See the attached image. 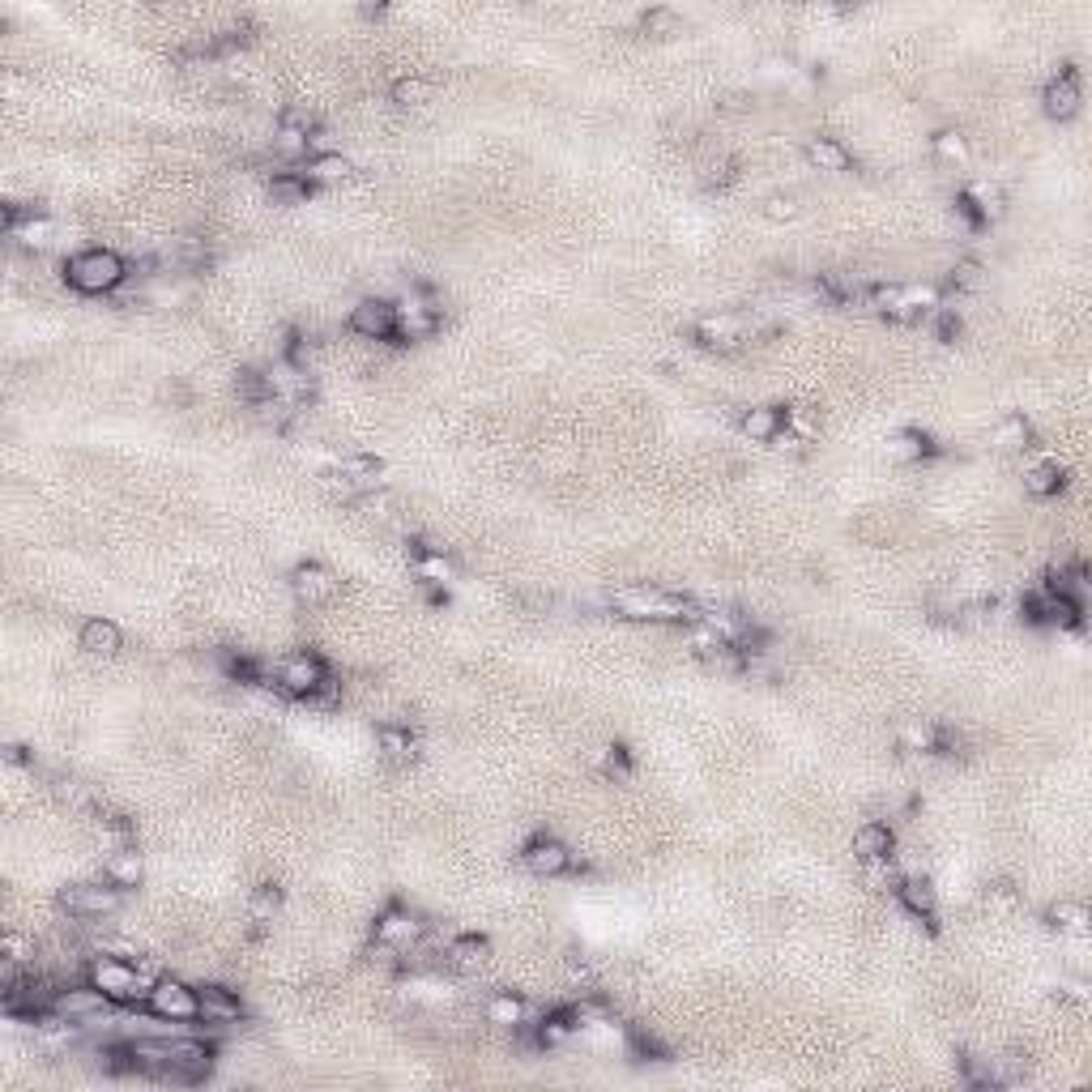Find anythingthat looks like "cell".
Returning <instances> with one entry per match:
<instances>
[{
    "label": "cell",
    "instance_id": "cell-29",
    "mask_svg": "<svg viewBox=\"0 0 1092 1092\" xmlns=\"http://www.w3.org/2000/svg\"><path fill=\"white\" fill-rule=\"evenodd\" d=\"M270 197H274V205H307V197H312V179H307V175H295V171L274 175Z\"/></svg>",
    "mask_w": 1092,
    "mask_h": 1092
},
{
    "label": "cell",
    "instance_id": "cell-21",
    "mask_svg": "<svg viewBox=\"0 0 1092 1092\" xmlns=\"http://www.w3.org/2000/svg\"><path fill=\"white\" fill-rule=\"evenodd\" d=\"M696 338L709 350H738L743 346V329H738L734 316H705L696 324Z\"/></svg>",
    "mask_w": 1092,
    "mask_h": 1092
},
{
    "label": "cell",
    "instance_id": "cell-1",
    "mask_svg": "<svg viewBox=\"0 0 1092 1092\" xmlns=\"http://www.w3.org/2000/svg\"><path fill=\"white\" fill-rule=\"evenodd\" d=\"M610 610H620L624 620H641V624H683V620H696L691 597L666 593V589H649V585L614 589L610 593Z\"/></svg>",
    "mask_w": 1092,
    "mask_h": 1092
},
{
    "label": "cell",
    "instance_id": "cell-20",
    "mask_svg": "<svg viewBox=\"0 0 1092 1092\" xmlns=\"http://www.w3.org/2000/svg\"><path fill=\"white\" fill-rule=\"evenodd\" d=\"M786 431V410L781 406H751L743 415V436L751 444H773Z\"/></svg>",
    "mask_w": 1092,
    "mask_h": 1092
},
{
    "label": "cell",
    "instance_id": "cell-16",
    "mask_svg": "<svg viewBox=\"0 0 1092 1092\" xmlns=\"http://www.w3.org/2000/svg\"><path fill=\"white\" fill-rule=\"evenodd\" d=\"M77 645L86 649L90 657H116L120 645H125V632H120L116 620H102V614H94V620L81 624L77 632Z\"/></svg>",
    "mask_w": 1092,
    "mask_h": 1092
},
{
    "label": "cell",
    "instance_id": "cell-45",
    "mask_svg": "<svg viewBox=\"0 0 1092 1092\" xmlns=\"http://www.w3.org/2000/svg\"><path fill=\"white\" fill-rule=\"evenodd\" d=\"M56 798L69 802V807H90V790L81 786V781H73V777H60L56 781Z\"/></svg>",
    "mask_w": 1092,
    "mask_h": 1092
},
{
    "label": "cell",
    "instance_id": "cell-25",
    "mask_svg": "<svg viewBox=\"0 0 1092 1092\" xmlns=\"http://www.w3.org/2000/svg\"><path fill=\"white\" fill-rule=\"evenodd\" d=\"M350 171H355V162H350L346 154H338V150H324V154L307 158V179L312 184H342V179H350Z\"/></svg>",
    "mask_w": 1092,
    "mask_h": 1092
},
{
    "label": "cell",
    "instance_id": "cell-35",
    "mask_svg": "<svg viewBox=\"0 0 1092 1092\" xmlns=\"http://www.w3.org/2000/svg\"><path fill=\"white\" fill-rule=\"evenodd\" d=\"M380 751H384L388 759H415L419 743H415V738H410V730L384 726V730H380Z\"/></svg>",
    "mask_w": 1092,
    "mask_h": 1092
},
{
    "label": "cell",
    "instance_id": "cell-30",
    "mask_svg": "<svg viewBox=\"0 0 1092 1092\" xmlns=\"http://www.w3.org/2000/svg\"><path fill=\"white\" fill-rule=\"evenodd\" d=\"M995 448H1003V452H1024L1028 444H1033V427H1028V419H1020V415H1012V419H1003L999 427H995Z\"/></svg>",
    "mask_w": 1092,
    "mask_h": 1092
},
{
    "label": "cell",
    "instance_id": "cell-22",
    "mask_svg": "<svg viewBox=\"0 0 1092 1092\" xmlns=\"http://www.w3.org/2000/svg\"><path fill=\"white\" fill-rule=\"evenodd\" d=\"M487 960H491V943L483 935H457L448 943V964L461 968V973H479Z\"/></svg>",
    "mask_w": 1092,
    "mask_h": 1092
},
{
    "label": "cell",
    "instance_id": "cell-34",
    "mask_svg": "<svg viewBox=\"0 0 1092 1092\" xmlns=\"http://www.w3.org/2000/svg\"><path fill=\"white\" fill-rule=\"evenodd\" d=\"M235 393L248 402V406H265V402L274 397V388H270V376H265V372H239Z\"/></svg>",
    "mask_w": 1092,
    "mask_h": 1092
},
{
    "label": "cell",
    "instance_id": "cell-38",
    "mask_svg": "<svg viewBox=\"0 0 1092 1092\" xmlns=\"http://www.w3.org/2000/svg\"><path fill=\"white\" fill-rule=\"evenodd\" d=\"M641 26H645V34L666 39V34H678V26H683V17H678L674 9H666V5H657V9H649V13L641 17Z\"/></svg>",
    "mask_w": 1092,
    "mask_h": 1092
},
{
    "label": "cell",
    "instance_id": "cell-4",
    "mask_svg": "<svg viewBox=\"0 0 1092 1092\" xmlns=\"http://www.w3.org/2000/svg\"><path fill=\"white\" fill-rule=\"evenodd\" d=\"M146 1012L154 1020L193 1024L197 1020V986L179 981V977H158L150 991H146Z\"/></svg>",
    "mask_w": 1092,
    "mask_h": 1092
},
{
    "label": "cell",
    "instance_id": "cell-19",
    "mask_svg": "<svg viewBox=\"0 0 1092 1092\" xmlns=\"http://www.w3.org/2000/svg\"><path fill=\"white\" fill-rule=\"evenodd\" d=\"M896 854V832L888 828V823H862V828L854 832V858L858 862H879V858H892Z\"/></svg>",
    "mask_w": 1092,
    "mask_h": 1092
},
{
    "label": "cell",
    "instance_id": "cell-46",
    "mask_svg": "<svg viewBox=\"0 0 1092 1092\" xmlns=\"http://www.w3.org/2000/svg\"><path fill=\"white\" fill-rule=\"evenodd\" d=\"M30 956H34V947H30L22 935H13V931H9V935H5V960H17V964H22V960H30Z\"/></svg>",
    "mask_w": 1092,
    "mask_h": 1092
},
{
    "label": "cell",
    "instance_id": "cell-3",
    "mask_svg": "<svg viewBox=\"0 0 1092 1092\" xmlns=\"http://www.w3.org/2000/svg\"><path fill=\"white\" fill-rule=\"evenodd\" d=\"M86 981L98 986L116 1007L133 1003V999H146V991H150L146 977H141V968H137V960H129V956H94L86 964Z\"/></svg>",
    "mask_w": 1092,
    "mask_h": 1092
},
{
    "label": "cell",
    "instance_id": "cell-31",
    "mask_svg": "<svg viewBox=\"0 0 1092 1092\" xmlns=\"http://www.w3.org/2000/svg\"><path fill=\"white\" fill-rule=\"evenodd\" d=\"M964 201H968V210H973L977 218H999L1003 214V193L995 189V184H986V179H977L973 189L964 193Z\"/></svg>",
    "mask_w": 1092,
    "mask_h": 1092
},
{
    "label": "cell",
    "instance_id": "cell-5",
    "mask_svg": "<svg viewBox=\"0 0 1092 1092\" xmlns=\"http://www.w3.org/2000/svg\"><path fill=\"white\" fill-rule=\"evenodd\" d=\"M112 999L98 991V986H60V991L52 995V1016H60V1020H73V1024H81V1028H90V1024H98V1016H112Z\"/></svg>",
    "mask_w": 1092,
    "mask_h": 1092
},
{
    "label": "cell",
    "instance_id": "cell-11",
    "mask_svg": "<svg viewBox=\"0 0 1092 1092\" xmlns=\"http://www.w3.org/2000/svg\"><path fill=\"white\" fill-rule=\"evenodd\" d=\"M243 1016V1003L235 991H226L218 981L197 986V1020L201 1024H235Z\"/></svg>",
    "mask_w": 1092,
    "mask_h": 1092
},
{
    "label": "cell",
    "instance_id": "cell-41",
    "mask_svg": "<svg viewBox=\"0 0 1092 1092\" xmlns=\"http://www.w3.org/2000/svg\"><path fill=\"white\" fill-rule=\"evenodd\" d=\"M52 235H56V226L48 218H34V214L13 231V239H22L26 248H44V243H52Z\"/></svg>",
    "mask_w": 1092,
    "mask_h": 1092
},
{
    "label": "cell",
    "instance_id": "cell-39",
    "mask_svg": "<svg viewBox=\"0 0 1092 1092\" xmlns=\"http://www.w3.org/2000/svg\"><path fill=\"white\" fill-rule=\"evenodd\" d=\"M935 154L947 162H968V137L960 129H943L935 133Z\"/></svg>",
    "mask_w": 1092,
    "mask_h": 1092
},
{
    "label": "cell",
    "instance_id": "cell-23",
    "mask_svg": "<svg viewBox=\"0 0 1092 1092\" xmlns=\"http://www.w3.org/2000/svg\"><path fill=\"white\" fill-rule=\"evenodd\" d=\"M807 162H811V167H819V171H828V175H841V171H850L854 154L845 150L836 137H815L811 146H807Z\"/></svg>",
    "mask_w": 1092,
    "mask_h": 1092
},
{
    "label": "cell",
    "instance_id": "cell-18",
    "mask_svg": "<svg viewBox=\"0 0 1092 1092\" xmlns=\"http://www.w3.org/2000/svg\"><path fill=\"white\" fill-rule=\"evenodd\" d=\"M892 892L914 918H935V909H939V892H935V883L926 875H900V883Z\"/></svg>",
    "mask_w": 1092,
    "mask_h": 1092
},
{
    "label": "cell",
    "instance_id": "cell-44",
    "mask_svg": "<svg viewBox=\"0 0 1092 1092\" xmlns=\"http://www.w3.org/2000/svg\"><path fill=\"white\" fill-rule=\"evenodd\" d=\"M935 726L931 721H918V726H904V734H900V743H904V751H935Z\"/></svg>",
    "mask_w": 1092,
    "mask_h": 1092
},
{
    "label": "cell",
    "instance_id": "cell-2",
    "mask_svg": "<svg viewBox=\"0 0 1092 1092\" xmlns=\"http://www.w3.org/2000/svg\"><path fill=\"white\" fill-rule=\"evenodd\" d=\"M65 278L81 295H112V291H120V286L129 282V265L120 261L116 252H107V248H86V252L69 257Z\"/></svg>",
    "mask_w": 1092,
    "mask_h": 1092
},
{
    "label": "cell",
    "instance_id": "cell-7",
    "mask_svg": "<svg viewBox=\"0 0 1092 1092\" xmlns=\"http://www.w3.org/2000/svg\"><path fill=\"white\" fill-rule=\"evenodd\" d=\"M350 334H359L367 342L397 338V303H388V299H359L355 307H350Z\"/></svg>",
    "mask_w": 1092,
    "mask_h": 1092
},
{
    "label": "cell",
    "instance_id": "cell-8",
    "mask_svg": "<svg viewBox=\"0 0 1092 1092\" xmlns=\"http://www.w3.org/2000/svg\"><path fill=\"white\" fill-rule=\"evenodd\" d=\"M423 931H427V926L410 914V909H402V904H393V909H384L376 918V943L388 947V952H410V947L423 939Z\"/></svg>",
    "mask_w": 1092,
    "mask_h": 1092
},
{
    "label": "cell",
    "instance_id": "cell-9",
    "mask_svg": "<svg viewBox=\"0 0 1092 1092\" xmlns=\"http://www.w3.org/2000/svg\"><path fill=\"white\" fill-rule=\"evenodd\" d=\"M525 871L529 875H538V879H555V875H564L572 867V854H568V845L564 841H555V836H533L525 845Z\"/></svg>",
    "mask_w": 1092,
    "mask_h": 1092
},
{
    "label": "cell",
    "instance_id": "cell-6",
    "mask_svg": "<svg viewBox=\"0 0 1092 1092\" xmlns=\"http://www.w3.org/2000/svg\"><path fill=\"white\" fill-rule=\"evenodd\" d=\"M60 909L69 918H107L120 909V888L116 883H69L60 892Z\"/></svg>",
    "mask_w": 1092,
    "mask_h": 1092
},
{
    "label": "cell",
    "instance_id": "cell-32",
    "mask_svg": "<svg viewBox=\"0 0 1092 1092\" xmlns=\"http://www.w3.org/2000/svg\"><path fill=\"white\" fill-rule=\"evenodd\" d=\"M388 94H393L397 107H419V102H427V98H431V81L410 73V77H397V81H393V90H388Z\"/></svg>",
    "mask_w": 1092,
    "mask_h": 1092
},
{
    "label": "cell",
    "instance_id": "cell-37",
    "mask_svg": "<svg viewBox=\"0 0 1092 1092\" xmlns=\"http://www.w3.org/2000/svg\"><path fill=\"white\" fill-rule=\"evenodd\" d=\"M282 909V892L274 888V883H265V888H257L252 892V900H248V918L252 922H274V914Z\"/></svg>",
    "mask_w": 1092,
    "mask_h": 1092
},
{
    "label": "cell",
    "instance_id": "cell-43",
    "mask_svg": "<svg viewBox=\"0 0 1092 1092\" xmlns=\"http://www.w3.org/2000/svg\"><path fill=\"white\" fill-rule=\"evenodd\" d=\"M862 867H867V883H871V888H896V883H900L896 854L892 858H879V862H862Z\"/></svg>",
    "mask_w": 1092,
    "mask_h": 1092
},
{
    "label": "cell",
    "instance_id": "cell-17",
    "mask_svg": "<svg viewBox=\"0 0 1092 1092\" xmlns=\"http://www.w3.org/2000/svg\"><path fill=\"white\" fill-rule=\"evenodd\" d=\"M102 879L116 883L120 892L141 888V879H146V862H141V854L133 850V845H120V850H112V858L102 862Z\"/></svg>",
    "mask_w": 1092,
    "mask_h": 1092
},
{
    "label": "cell",
    "instance_id": "cell-10",
    "mask_svg": "<svg viewBox=\"0 0 1092 1092\" xmlns=\"http://www.w3.org/2000/svg\"><path fill=\"white\" fill-rule=\"evenodd\" d=\"M324 683H329V678H324V666L316 662V657H307V653L286 657V662L278 666V687H282V691H291V696H316Z\"/></svg>",
    "mask_w": 1092,
    "mask_h": 1092
},
{
    "label": "cell",
    "instance_id": "cell-28",
    "mask_svg": "<svg viewBox=\"0 0 1092 1092\" xmlns=\"http://www.w3.org/2000/svg\"><path fill=\"white\" fill-rule=\"evenodd\" d=\"M883 448H888V457H892V461H922V457H926V448H931V440H926L922 431L904 427V431H892Z\"/></svg>",
    "mask_w": 1092,
    "mask_h": 1092
},
{
    "label": "cell",
    "instance_id": "cell-12",
    "mask_svg": "<svg viewBox=\"0 0 1092 1092\" xmlns=\"http://www.w3.org/2000/svg\"><path fill=\"white\" fill-rule=\"evenodd\" d=\"M1080 102H1084V90H1080V73H1071L1063 69L1059 77H1049L1045 81V90H1041V107L1049 120H1071L1080 112Z\"/></svg>",
    "mask_w": 1092,
    "mask_h": 1092
},
{
    "label": "cell",
    "instance_id": "cell-36",
    "mask_svg": "<svg viewBox=\"0 0 1092 1092\" xmlns=\"http://www.w3.org/2000/svg\"><path fill=\"white\" fill-rule=\"evenodd\" d=\"M1049 918H1054V926L1067 935H1084V926H1088V909L1076 900H1059L1054 909H1049Z\"/></svg>",
    "mask_w": 1092,
    "mask_h": 1092
},
{
    "label": "cell",
    "instance_id": "cell-15",
    "mask_svg": "<svg viewBox=\"0 0 1092 1092\" xmlns=\"http://www.w3.org/2000/svg\"><path fill=\"white\" fill-rule=\"evenodd\" d=\"M291 589L299 593V602L316 606V602H329V597L338 593V576L329 568H320V564H299L291 572Z\"/></svg>",
    "mask_w": 1092,
    "mask_h": 1092
},
{
    "label": "cell",
    "instance_id": "cell-40",
    "mask_svg": "<svg viewBox=\"0 0 1092 1092\" xmlns=\"http://www.w3.org/2000/svg\"><path fill=\"white\" fill-rule=\"evenodd\" d=\"M759 210H765L769 222H794L802 214V201L794 193H773L765 205H759Z\"/></svg>",
    "mask_w": 1092,
    "mask_h": 1092
},
{
    "label": "cell",
    "instance_id": "cell-27",
    "mask_svg": "<svg viewBox=\"0 0 1092 1092\" xmlns=\"http://www.w3.org/2000/svg\"><path fill=\"white\" fill-rule=\"evenodd\" d=\"M1024 491H1028V496H1037V500L1059 496V491H1063V465H1054V461L1028 465L1024 469Z\"/></svg>",
    "mask_w": 1092,
    "mask_h": 1092
},
{
    "label": "cell",
    "instance_id": "cell-24",
    "mask_svg": "<svg viewBox=\"0 0 1092 1092\" xmlns=\"http://www.w3.org/2000/svg\"><path fill=\"white\" fill-rule=\"evenodd\" d=\"M307 146H312V125L299 116H286L274 133V150L286 158H299V154H307Z\"/></svg>",
    "mask_w": 1092,
    "mask_h": 1092
},
{
    "label": "cell",
    "instance_id": "cell-14",
    "mask_svg": "<svg viewBox=\"0 0 1092 1092\" xmlns=\"http://www.w3.org/2000/svg\"><path fill=\"white\" fill-rule=\"evenodd\" d=\"M436 320H440V312H436V303H431L427 295H406L402 303H397V334L402 338H427L431 329H436Z\"/></svg>",
    "mask_w": 1092,
    "mask_h": 1092
},
{
    "label": "cell",
    "instance_id": "cell-42",
    "mask_svg": "<svg viewBox=\"0 0 1092 1092\" xmlns=\"http://www.w3.org/2000/svg\"><path fill=\"white\" fill-rule=\"evenodd\" d=\"M952 286L956 291H964V295H973V291H981L986 286V270L977 261H956L952 265Z\"/></svg>",
    "mask_w": 1092,
    "mask_h": 1092
},
{
    "label": "cell",
    "instance_id": "cell-33",
    "mask_svg": "<svg viewBox=\"0 0 1092 1092\" xmlns=\"http://www.w3.org/2000/svg\"><path fill=\"white\" fill-rule=\"evenodd\" d=\"M415 572L423 576V581H431V585H452V581H457V572H452V564L444 560L440 551H427V555H419Z\"/></svg>",
    "mask_w": 1092,
    "mask_h": 1092
},
{
    "label": "cell",
    "instance_id": "cell-13",
    "mask_svg": "<svg viewBox=\"0 0 1092 1092\" xmlns=\"http://www.w3.org/2000/svg\"><path fill=\"white\" fill-rule=\"evenodd\" d=\"M380 474H384L380 457H342L338 469H334V479L342 487V496H355V491H376Z\"/></svg>",
    "mask_w": 1092,
    "mask_h": 1092
},
{
    "label": "cell",
    "instance_id": "cell-26",
    "mask_svg": "<svg viewBox=\"0 0 1092 1092\" xmlns=\"http://www.w3.org/2000/svg\"><path fill=\"white\" fill-rule=\"evenodd\" d=\"M487 1020L496 1028H521L525 1024V1003L512 995V991H500L487 999Z\"/></svg>",
    "mask_w": 1092,
    "mask_h": 1092
}]
</instances>
